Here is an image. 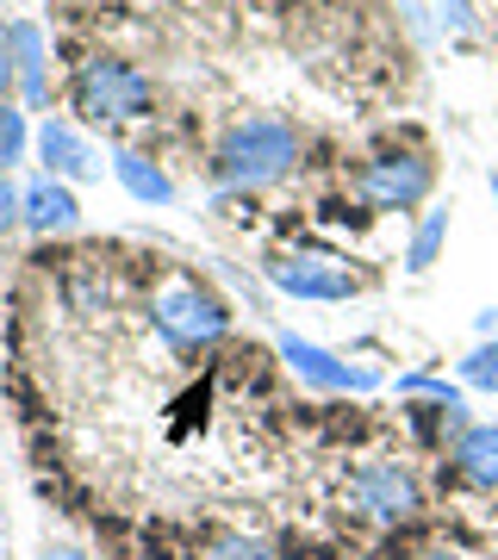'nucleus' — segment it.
I'll list each match as a JSON object with an SVG mask.
<instances>
[{
    "mask_svg": "<svg viewBox=\"0 0 498 560\" xmlns=\"http://www.w3.org/2000/svg\"><path fill=\"white\" fill-rule=\"evenodd\" d=\"M76 219H81V206H76V194H69L57 175H38L32 187H20V224H32L38 237H50V231H76Z\"/></svg>",
    "mask_w": 498,
    "mask_h": 560,
    "instance_id": "nucleus-9",
    "label": "nucleus"
},
{
    "mask_svg": "<svg viewBox=\"0 0 498 560\" xmlns=\"http://www.w3.org/2000/svg\"><path fill=\"white\" fill-rule=\"evenodd\" d=\"M299 162V131L287 119H243L212 150V180L231 194H262Z\"/></svg>",
    "mask_w": 498,
    "mask_h": 560,
    "instance_id": "nucleus-1",
    "label": "nucleus"
},
{
    "mask_svg": "<svg viewBox=\"0 0 498 560\" xmlns=\"http://www.w3.org/2000/svg\"><path fill=\"white\" fill-rule=\"evenodd\" d=\"M7 81H13V62H7V50H0V101H7Z\"/></svg>",
    "mask_w": 498,
    "mask_h": 560,
    "instance_id": "nucleus-20",
    "label": "nucleus"
},
{
    "mask_svg": "<svg viewBox=\"0 0 498 560\" xmlns=\"http://www.w3.org/2000/svg\"><path fill=\"white\" fill-rule=\"evenodd\" d=\"M455 474L479 492H498V423H474L455 442Z\"/></svg>",
    "mask_w": 498,
    "mask_h": 560,
    "instance_id": "nucleus-11",
    "label": "nucleus"
},
{
    "mask_svg": "<svg viewBox=\"0 0 498 560\" xmlns=\"http://www.w3.org/2000/svg\"><path fill=\"white\" fill-rule=\"evenodd\" d=\"M418 560H461V555H449V548H430V555H418Z\"/></svg>",
    "mask_w": 498,
    "mask_h": 560,
    "instance_id": "nucleus-22",
    "label": "nucleus"
},
{
    "mask_svg": "<svg viewBox=\"0 0 498 560\" xmlns=\"http://www.w3.org/2000/svg\"><path fill=\"white\" fill-rule=\"evenodd\" d=\"M13 224H20V187H13V180L0 175V237H7Z\"/></svg>",
    "mask_w": 498,
    "mask_h": 560,
    "instance_id": "nucleus-17",
    "label": "nucleus"
},
{
    "mask_svg": "<svg viewBox=\"0 0 498 560\" xmlns=\"http://www.w3.org/2000/svg\"><path fill=\"white\" fill-rule=\"evenodd\" d=\"M0 50H7V62H13V75L25 81V101L32 106H44V32L38 25H25V20H13L7 32H0Z\"/></svg>",
    "mask_w": 498,
    "mask_h": 560,
    "instance_id": "nucleus-10",
    "label": "nucleus"
},
{
    "mask_svg": "<svg viewBox=\"0 0 498 560\" xmlns=\"http://www.w3.org/2000/svg\"><path fill=\"white\" fill-rule=\"evenodd\" d=\"M442 237H449V212H424V224L412 231V249H405V268L424 275V268L442 256Z\"/></svg>",
    "mask_w": 498,
    "mask_h": 560,
    "instance_id": "nucleus-13",
    "label": "nucleus"
},
{
    "mask_svg": "<svg viewBox=\"0 0 498 560\" xmlns=\"http://www.w3.org/2000/svg\"><path fill=\"white\" fill-rule=\"evenodd\" d=\"M442 20L455 25V32H467V20H474V13H467V0H442Z\"/></svg>",
    "mask_w": 498,
    "mask_h": 560,
    "instance_id": "nucleus-18",
    "label": "nucleus"
},
{
    "mask_svg": "<svg viewBox=\"0 0 498 560\" xmlns=\"http://www.w3.org/2000/svg\"><path fill=\"white\" fill-rule=\"evenodd\" d=\"M44 560H81V555H76V548H50Z\"/></svg>",
    "mask_w": 498,
    "mask_h": 560,
    "instance_id": "nucleus-21",
    "label": "nucleus"
},
{
    "mask_svg": "<svg viewBox=\"0 0 498 560\" xmlns=\"http://www.w3.org/2000/svg\"><path fill=\"white\" fill-rule=\"evenodd\" d=\"M113 175H119L125 194L143 200V206H169V200H175V180L162 175L150 156H138V150H119V156H113Z\"/></svg>",
    "mask_w": 498,
    "mask_h": 560,
    "instance_id": "nucleus-12",
    "label": "nucleus"
},
{
    "mask_svg": "<svg viewBox=\"0 0 498 560\" xmlns=\"http://www.w3.org/2000/svg\"><path fill=\"white\" fill-rule=\"evenodd\" d=\"M461 381L479 386V393H498V342H479L474 355L461 361Z\"/></svg>",
    "mask_w": 498,
    "mask_h": 560,
    "instance_id": "nucleus-15",
    "label": "nucleus"
},
{
    "mask_svg": "<svg viewBox=\"0 0 498 560\" xmlns=\"http://www.w3.org/2000/svg\"><path fill=\"white\" fill-rule=\"evenodd\" d=\"M356 504L374 523H412L424 511V492H418V480H412L398 460H374V467H361L356 474Z\"/></svg>",
    "mask_w": 498,
    "mask_h": 560,
    "instance_id": "nucleus-6",
    "label": "nucleus"
},
{
    "mask_svg": "<svg viewBox=\"0 0 498 560\" xmlns=\"http://www.w3.org/2000/svg\"><path fill=\"white\" fill-rule=\"evenodd\" d=\"M206 560H275V548L268 541H250V536H219L206 548Z\"/></svg>",
    "mask_w": 498,
    "mask_h": 560,
    "instance_id": "nucleus-16",
    "label": "nucleus"
},
{
    "mask_svg": "<svg viewBox=\"0 0 498 560\" xmlns=\"http://www.w3.org/2000/svg\"><path fill=\"white\" fill-rule=\"evenodd\" d=\"M268 280H275L280 293H293V300H349V293H361V275L343 256H331V249L275 256L268 261Z\"/></svg>",
    "mask_w": 498,
    "mask_h": 560,
    "instance_id": "nucleus-4",
    "label": "nucleus"
},
{
    "mask_svg": "<svg viewBox=\"0 0 498 560\" xmlns=\"http://www.w3.org/2000/svg\"><path fill=\"white\" fill-rule=\"evenodd\" d=\"M430 187H437V168L424 156H374L356 175V194L374 206V212H412Z\"/></svg>",
    "mask_w": 498,
    "mask_h": 560,
    "instance_id": "nucleus-5",
    "label": "nucleus"
},
{
    "mask_svg": "<svg viewBox=\"0 0 498 560\" xmlns=\"http://www.w3.org/2000/svg\"><path fill=\"white\" fill-rule=\"evenodd\" d=\"M280 361L305 386H319V393H368L374 386L368 368H349V361H337L331 349H319V342H305V337H280Z\"/></svg>",
    "mask_w": 498,
    "mask_h": 560,
    "instance_id": "nucleus-7",
    "label": "nucleus"
},
{
    "mask_svg": "<svg viewBox=\"0 0 498 560\" xmlns=\"http://www.w3.org/2000/svg\"><path fill=\"white\" fill-rule=\"evenodd\" d=\"M493 194H498V175H493Z\"/></svg>",
    "mask_w": 498,
    "mask_h": 560,
    "instance_id": "nucleus-23",
    "label": "nucleus"
},
{
    "mask_svg": "<svg viewBox=\"0 0 498 560\" xmlns=\"http://www.w3.org/2000/svg\"><path fill=\"white\" fill-rule=\"evenodd\" d=\"M25 138H32V131H25V113L0 101V175H7V168L25 156Z\"/></svg>",
    "mask_w": 498,
    "mask_h": 560,
    "instance_id": "nucleus-14",
    "label": "nucleus"
},
{
    "mask_svg": "<svg viewBox=\"0 0 498 560\" xmlns=\"http://www.w3.org/2000/svg\"><path fill=\"white\" fill-rule=\"evenodd\" d=\"M38 156H44V168H50L57 180H100L94 143L81 138L69 119H44L38 125Z\"/></svg>",
    "mask_w": 498,
    "mask_h": 560,
    "instance_id": "nucleus-8",
    "label": "nucleus"
},
{
    "mask_svg": "<svg viewBox=\"0 0 498 560\" xmlns=\"http://www.w3.org/2000/svg\"><path fill=\"white\" fill-rule=\"evenodd\" d=\"M479 330H486V337L498 330V305H486V312H479Z\"/></svg>",
    "mask_w": 498,
    "mask_h": 560,
    "instance_id": "nucleus-19",
    "label": "nucleus"
},
{
    "mask_svg": "<svg viewBox=\"0 0 498 560\" xmlns=\"http://www.w3.org/2000/svg\"><path fill=\"white\" fill-rule=\"evenodd\" d=\"M150 318L169 342L181 349H199V342H219L231 330V312H224L219 293H206L199 280H175V287H162L157 305H150Z\"/></svg>",
    "mask_w": 498,
    "mask_h": 560,
    "instance_id": "nucleus-3",
    "label": "nucleus"
},
{
    "mask_svg": "<svg viewBox=\"0 0 498 560\" xmlns=\"http://www.w3.org/2000/svg\"><path fill=\"white\" fill-rule=\"evenodd\" d=\"M69 101L88 125H125V119H150V75L131 69L119 57H94L81 62L69 81Z\"/></svg>",
    "mask_w": 498,
    "mask_h": 560,
    "instance_id": "nucleus-2",
    "label": "nucleus"
}]
</instances>
